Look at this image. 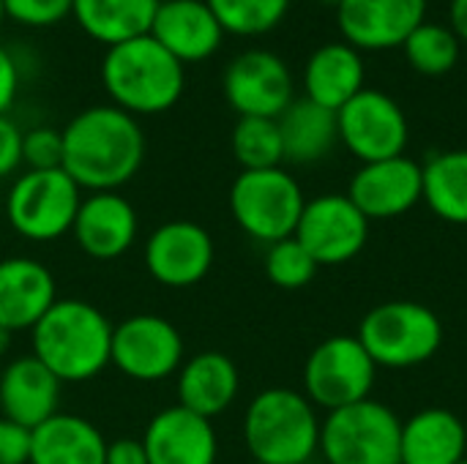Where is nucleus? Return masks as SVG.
Instances as JSON below:
<instances>
[{"label": "nucleus", "instance_id": "f257e3e1", "mask_svg": "<svg viewBox=\"0 0 467 464\" xmlns=\"http://www.w3.org/2000/svg\"><path fill=\"white\" fill-rule=\"evenodd\" d=\"M63 131V170L88 191H118L145 161V134L134 115L115 104L77 112Z\"/></svg>", "mask_w": 467, "mask_h": 464}, {"label": "nucleus", "instance_id": "f03ea898", "mask_svg": "<svg viewBox=\"0 0 467 464\" xmlns=\"http://www.w3.org/2000/svg\"><path fill=\"white\" fill-rule=\"evenodd\" d=\"M109 317L79 298H57L30 331V347L60 383H88L109 366Z\"/></svg>", "mask_w": 467, "mask_h": 464}, {"label": "nucleus", "instance_id": "7ed1b4c3", "mask_svg": "<svg viewBox=\"0 0 467 464\" xmlns=\"http://www.w3.org/2000/svg\"><path fill=\"white\" fill-rule=\"evenodd\" d=\"M186 66L178 63L150 33L115 44L101 60V85L109 104L140 118L172 109L186 88Z\"/></svg>", "mask_w": 467, "mask_h": 464}, {"label": "nucleus", "instance_id": "20e7f679", "mask_svg": "<svg viewBox=\"0 0 467 464\" xmlns=\"http://www.w3.org/2000/svg\"><path fill=\"white\" fill-rule=\"evenodd\" d=\"M244 443L257 464H306L320 449L317 407L293 388L260 391L244 416Z\"/></svg>", "mask_w": 467, "mask_h": 464}, {"label": "nucleus", "instance_id": "39448f33", "mask_svg": "<svg viewBox=\"0 0 467 464\" xmlns=\"http://www.w3.org/2000/svg\"><path fill=\"white\" fill-rule=\"evenodd\" d=\"M356 336L378 369H410L435 358L443 345V323L424 304L389 301L364 314Z\"/></svg>", "mask_w": 467, "mask_h": 464}, {"label": "nucleus", "instance_id": "423d86ee", "mask_svg": "<svg viewBox=\"0 0 467 464\" xmlns=\"http://www.w3.org/2000/svg\"><path fill=\"white\" fill-rule=\"evenodd\" d=\"M233 222L260 243H276L296 235L306 197L298 180L285 170H241L230 186Z\"/></svg>", "mask_w": 467, "mask_h": 464}, {"label": "nucleus", "instance_id": "0eeeda50", "mask_svg": "<svg viewBox=\"0 0 467 464\" xmlns=\"http://www.w3.org/2000/svg\"><path fill=\"white\" fill-rule=\"evenodd\" d=\"M82 189L60 170H25L5 194L8 227L33 243H49L71 232Z\"/></svg>", "mask_w": 467, "mask_h": 464}, {"label": "nucleus", "instance_id": "6e6552de", "mask_svg": "<svg viewBox=\"0 0 467 464\" xmlns=\"http://www.w3.org/2000/svg\"><path fill=\"white\" fill-rule=\"evenodd\" d=\"M402 418L372 397L320 421V454L326 464H400Z\"/></svg>", "mask_w": 467, "mask_h": 464}, {"label": "nucleus", "instance_id": "1a4fd4ad", "mask_svg": "<svg viewBox=\"0 0 467 464\" xmlns=\"http://www.w3.org/2000/svg\"><path fill=\"white\" fill-rule=\"evenodd\" d=\"M378 364L358 336H331L320 342L304 364V397L323 410H342L369 399Z\"/></svg>", "mask_w": 467, "mask_h": 464}, {"label": "nucleus", "instance_id": "9d476101", "mask_svg": "<svg viewBox=\"0 0 467 464\" xmlns=\"http://www.w3.org/2000/svg\"><path fill=\"white\" fill-rule=\"evenodd\" d=\"M183 336L159 314H131L112 328L109 364L134 383H161L183 366Z\"/></svg>", "mask_w": 467, "mask_h": 464}, {"label": "nucleus", "instance_id": "9b49d317", "mask_svg": "<svg viewBox=\"0 0 467 464\" xmlns=\"http://www.w3.org/2000/svg\"><path fill=\"white\" fill-rule=\"evenodd\" d=\"M337 126L339 142L361 164L405 156L410 139L405 109L397 98L372 88H364L337 112Z\"/></svg>", "mask_w": 467, "mask_h": 464}, {"label": "nucleus", "instance_id": "f8f14e48", "mask_svg": "<svg viewBox=\"0 0 467 464\" xmlns=\"http://www.w3.org/2000/svg\"><path fill=\"white\" fill-rule=\"evenodd\" d=\"M227 104L238 118H279L296 98L293 74L271 49H246L230 60L222 77Z\"/></svg>", "mask_w": 467, "mask_h": 464}, {"label": "nucleus", "instance_id": "ddd939ff", "mask_svg": "<svg viewBox=\"0 0 467 464\" xmlns=\"http://www.w3.org/2000/svg\"><path fill=\"white\" fill-rule=\"evenodd\" d=\"M293 238L315 257L317 265H342L367 246L369 219L348 194H320L306 200Z\"/></svg>", "mask_w": 467, "mask_h": 464}, {"label": "nucleus", "instance_id": "4468645a", "mask_svg": "<svg viewBox=\"0 0 467 464\" xmlns=\"http://www.w3.org/2000/svg\"><path fill=\"white\" fill-rule=\"evenodd\" d=\"M216 246L211 232L189 219H172L159 224L142 249L145 271L161 287L183 290L200 284L213 268Z\"/></svg>", "mask_w": 467, "mask_h": 464}, {"label": "nucleus", "instance_id": "2eb2a0df", "mask_svg": "<svg viewBox=\"0 0 467 464\" xmlns=\"http://www.w3.org/2000/svg\"><path fill=\"white\" fill-rule=\"evenodd\" d=\"M350 202L369 219H397L424 200L421 164L408 156L361 164L348 189Z\"/></svg>", "mask_w": 467, "mask_h": 464}, {"label": "nucleus", "instance_id": "dca6fc26", "mask_svg": "<svg viewBox=\"0 0 467 464\" xmlns=\"http://www.w3.org/2000/svg\"><path fill=\"white\" fill-rule=\"evenodd\" d=\"M427 19V0H342L337 5L339 33L358 52L394 49Z\"/></svg>", "mask_w": 467, "mask_h": 464}, {"label": "nucleus", "instance_id": "f3484780", "mask_svg": "<svg viewBox=\"0 0 467 464\" xmlns=\"http://www.w3.org/2000/svg\"><path fill=\"white\" fill-rule=\"evenodd\" d=\"M140 219L120 191H96L82 197L71 235L82 254L93 260H118L137 241Z\"/></svg>", "mask_w": 467, "mask_h": 464}, {"label": "nucleus", "instance_id": "a211bd4d", "mask_svg": "<svg viewBox=\"0 0 467 464\" xmlns=\"http://www.w3.org/2000/svg\"><path fill=\"white\" fill-rule=\"evenodd\" d=\"M148 464H216L219 438L213 421L172 405L150 418L142 435Z\"/></svg>", "mask_w": 467, "mask_h": 464}, {"label": "nucleus", "instance_id": "6ab92c4d", "mask_svg": "<svg viewBox=\"0 0 467 464\" xmlns=\"http://www.w3.org/2000/svg\"><path fill=\"white\" fill-rule=\"evenodd\" d=\"M150 36L183 66L213 57L224 41V30L205 0H161L150 25Z\"/></svg>", "mask_w": 467, "mask_h": 464}, {"label": "nucleus", "instance_id": "aec40b11", "mask_svg": "<svg viewBox=\"0 0 467 464\" xmlns=\"http://www.w3.org/2000/svg\"><path fill=\"white\" fill-rule=\"evenodd\" d=\"M57 301L52 271L33 257L0 260V328L8 334L33 331Z\"/></svg>", "mask_w": 467, "mask_h": 464}, {"label": "nucleus", "instance_id": "412c9836", "mask_svg": "<svg viewBox=\"0 0 467 464\" xmlns=\"http://www.w3.org/2000/svg\"><path fill=\"white\" fill-rule=\"evenodd\" d=\"M60 388L63 383L36 356L14 358L0 372V413L3 418L33 432L47 418L60 413Z\"/></svg>", "mask_w": 467, "mask_h": 464}, {"label": "nucleus", "instance_id": "4be33fe9", "mask_svg": "<svg viewBox=\"0 0 467 464\" xmlns=\"http://www.w3.org/2000/svg\"><path fill=\"white\" fill-rule=\"evenodd\" d=\"M238 366L219 350H202L178 369V405L208 421L219 418L238 399Z\"/></svg>", "mask_w": 467, "mask_h": 464}, {"label": "nucleus", "instance_id": "5701e85b", "mask_svg": "<svg viewBox=\"0 0 467 464\" xmlns=\"http://www.w3.org/2000/svg\"><path fill=\"white\" fill-rule=\"evenodd\" d=\"M364 57L348 41H328L317 46L304 66V98L339 112L364 85Z\"/></svg>", "mask_w": 467, "mask_h": 464}, {"label": "nucleus", "instance_id": "b1692460", "mask_svg": "<svg viewBox=\"0 0 467 464\" xmlns=\"http://www.w3.org/2000/svg\"><path fill=\"white\" fill-rule=\"evenodd\" d=\"M467 457L465 421L446 407H427L402 421L400 464H457Z\"/></svg>", "mask_w": 467, "mask_h": 464}, {"label": "nucleus", "instance_id": "393cba45", "mask_svg": "<svg viewBox=\"0 0 467 464\" xmlns=\"http://www.w3.org/2000/svg\"><path fill=\"white\" fill-rule=\"evenodd\" d=\"M107 438L82 416L55 413L30 435V464H104Z\"/></svg>", "mask_w": 467, "mask_h": 464}, {"label": "nucleus", "instance_id": "a878e982", "mask_svg": "<svg viewBox=\"0 0 467 464\" xmlns=\"http://www.w3.org/2000/svg\"><path fill=\"white\" fill-rule=\"evenodd\" d=\"M161 0H74L71 16L82 33L107 49L150 33Z\"/></svg>", "mask_w": 467, "mask_h": 464}, {"label": "nucleus", "instance_id": "bb28decb", "mask_svg": "<svg viewBox=\"0 0 467 464\" xmlns=\"http://www.w3.org/2000/svg\"><path fill=\"white\" fill-rule=\"evenodd\" d=\"M285 161L290 164H315L326 159L334 145L339 142V126L337 112L309 101V98H293V104L276 118Z\"/></svg>", "mask_w": 467, "mask_h": 464}, {"label": "nucleus", "instance_id": "cd10ccee", "mask_svg": "<svg viewBox=\"0 0 467 464\" xmlns=\"http://www.w3.org/2000/svg\"><path fill=\"white\" fill-rule=\"evenodd\" d=\"M424 200L430 211L457 227H467V148L435 153L421 164Z\"/></svg>", "mask_w": 467, "mask_h": 464}, {"label": "nucleus", "instance_id": "c85d7f7f", "mask_svg": "<svg viewBox=\"0 0 467 464\" xmlns=\"http://www.w3.org/2000/svg\"><path fill=\"white\" fill-rule=\"evenodd\" d=\"M405 57L410 63V68L421 77H443L449 71H454V66L460 63V38L451 33L449 25L441 22H430L424 19L402 44Z\"/></svg>", "mask_w": 467, "mask_h": 464}, {"label": "nucleus", "instance_id": "c756f323", "mask_svg": "<svg viewBox=\"0 0 467 464\" xmlns=\"http://www.w3.org/2000/svg\"><path fill=\"white\" fill-rule=\"evenodd\" d=\"M230 148L241 170H274L285 161L282 134L274 118H238Z\"/></svg>", "mask_w": 467, "mask_h": 464}, {"label": "nucleus", "instance_id": "7c9ffc66", "mask_svg": "<svg viewBox=\"0 0 467 464\" xmlns=\"http://www.w3.org/2000/svg\"><path fill=\"white\" fill-rule=\"evenodd\" d=\"M224 33L233 36H265L290 8V0H205Z\"/></svg>", "mask_w": 467, "mask_h": 464}, {"label": "nucleus", "instance_id": "2f4dec72", "mask_svg": "<svg viewBox=\"0 0 467 464\" xmlns=\"http://www.w3.org/2000/svg\"><path fill=\"white\" fill-rule=\"evenodd\" d=\"M317 268L320 265L315 263V257L296 238L276 241L265 252V276L279 290H301V287H306L315 279Z\"/></svg>", "mask_w": 467, "mask_h": 464}, {"label": "nucleus", "instance_id": "473e14b6", "mask_svg": "<svg viewBox=\"0 0 467 464\" xmlns=\"http://www.w3.org/2000/svg\"><path fill=\"white\" fill-rule=\"evenodd\" d=\"M22 164L27 170H60L63 167V131L52 126H36L25 131Z\"/></svg>", "mask_w": 467, "mask_h": 464}, {"label": "nucleus", "instance_id": "72a5a7b5", "mask_svg": "<svg viewBox=\"0 0 467 464\" xmlns=\"http://www.w3.org/2000/svg\"><path fill=\"white\" fill-rule=\"evenodd\" d=\"M74 0H3L5 19L25 27H52L71 16Z\"/></svg>", "mask_w": 467, "mask_h": 464}, {"label": "nucleus", "instance_id": "f704fd0d", "mask_svg": "<svg viewBox=\"0 0 467 464\" xmlns=\"http://www.w3.org/2000/svg\"><path fill=\"white\" fill-rule=\"evenodd\" d=\"M30 429L0 418V464H30Z\"/></svg>", "mask_w": 467, "mask_h": 464}, {"label": "nucleus", "instance_id": "c9c22d12", "mask_svg": "<svg viewBox=\"0 0 467 464\" xmlns=\"http://www.w3.org/2000/svg\"><path fill=\"white\" fill-rule=\"evenodd\" d=\"M22 134L25 131L8 115H0V178H8L22 167Z\"/></svg>", "mask_w": 467, "mask_h": 464}, {"label": "nucleus", "instance_id": "e433bc0d", "mask_svg": "<svg viewBox=\"0 0 467 464\" xmlns=\"http://www.w3.org/2000/svg\"><path fill=\"white\" fill-rule=\"evenodd\" d=\"M19 82H22V71L16 57L0 44V115H8V109L16 101L19 93Z\"/></svg>", "mask_w": 467, "mask_h": 464}, {"label": "nucleus", "instance_id": "4c0bfd02", "mask_svg": "<svg viewBox=\"0 0 467 464\" xmlns=\"http://www.w3.org/2000/svg\"><path fill=\"white\" fill-rule=\"evenodd\" d=\"M104 464H148V451L142 438H118L107 443Z\"/></svg>", "mask_w": 467, "mask_h": 464}, {"label": "nucleus", "instance_id": "58836bf2", "mask_svg": "<svg viewBox=\"0 0 467 464\" xmlns=\"http://www.w3.org/2000/svg\"><path fill=\"white\" fill-rule=\"evenodd\" d=\"M449 27L460 38V44H467V0L449 3Z\"/></svg>", "mask_w": 467, "mask_h": 464}, {"label": "nucleus", "instance_id": "ea45409f", "mask_svg": "<svg viewBox=\"0 0 467 464\" xmlns=\"http://www.w3.org/2000/svg\"><path fill=\"white\" fill-rule=\"evenodd\" d=\"M11 336H14V334H8V331H3V328H0V356H5V353H8V347H11Z\"/></svg>", "mask_w": 467, "mask_h": 464}, {"label": "nucleus", "instance_id": "a19ab883", "mask_svg": "<svg viewBox=\"0 0 467 464\" xmlns=\"http://www.w3.org/2000/svg\"><path fill=\"white\" fill-rule=\"evenodd\" d=\"M320 3H326V5H334V8H337V5H339L342 0H320Z\"/></svg>", "mask_w": 467, "mask_h": 464}, {"label": "nucleus", "instance_id": "79ce46f5", "mask_svg": "<svg viewBox=\"0 0 467 464\" xmlns=\"http://www.w3.org/2000/svg\"><path fill=\"white\" fill-rule=\"evenodd\" d=\"M3 22H5V11H3V0H0V27H3Z\"/></svg>", "mask_w": 467, "mask_h": 464}, {"label": "nucleus", "instance_id": "37998d69", "mask_svg": "<svg viewBox=\"0 0 467 464\" xmlns=\"http://www.w3.org/2000/svg\"><path fill=\"white\" fill-rule=\"evenodd\" d=\"M457 464H467V457H465V459H462V462H457Z\"/></svg>", "mask_w": 467, "mask_h": 464}, {"label": "nucleus", "instance_id": "c03bdc74", "mask_svg": "<svg viewBox=\"0 0 467 464\" xmlns=\"http://www.w3.org/2000/svg\"><path fill=\"white\" fill-rule=\"evenodd\" d=\"M254 464H257V462H254Z\"/></svg>", "mask_w": 467, "mask_h": 464}]
</instances>
